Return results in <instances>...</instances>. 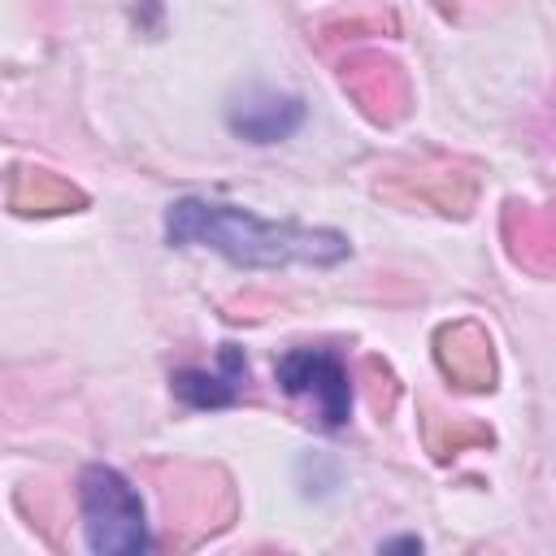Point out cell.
<instances>
[{
	"label": "cell",
	"instance_id": "cell-1",
	"mask_svg": "<svg viewBox=\"0 0 556 556\" xmlns=\"http://www.w3.org/2000/svg\"><path fill=\"white\" fill-rule=\"evenodd\" d=\"M165 239L174 248H213L235 265L248 269H278V265H339L352 243L326 226H295V222H261L256 213L222 200H174L165 213Z\"/></svg>",
	"mask_w": 556,
	"mask_h": 556
},
{
	"label": "cell",
	"instance_id": "cell-2",
	"mask_svg": "<svg viewBox=\"0 0 556 556\" xmlns=\"http://www.w3.org/2000/svg\"><path fill=\"white\" fill-rule=\"evenodd\" d=\"M78 508H83V534L87 547L109 552H143L152 543L143 500L139 491L113 469V465H87L78 473Z\"/></svg>",
	"mask_w": 556,
	"mask_h": 556
},
{
	"label": "cell",
	"instance_id": "cell-3",
	"mask_svg": "<svg viewBox=\"0 0 556 556\" xmlns=\"http://www.w3.org/2000/svg\"><path fill=\"white\" fill-rule=\"evenodd\" d=\"M278 387L291 400H304L321 430H339L352 417V374L348 361L330 348H287L274 365Z\"/></svg>",
	"mask_w": 556,
	"mask_h": 556
},
{
	"label": "cell",
	"instance_id": "cell-4",
	"mask_svg": "<svg viewBox=\"0 0 556 556\" xmlns=\"http://www.w3.org/2000/svg\"><path fill=\"white\" fill-rule=\"evenodd\" d=\"M343 87L356 96V104L374 122H395L408 109V83L400 65L387 56H352L343 65Z\"/></svg>",
	"mask_w": 556,
	"mask_h": 556
},
{
	"label": "cell",
	"instance_id": "cell-5",
	"mask_svg": "<svg viewBox=\"0 0 556 556\" xmlns=\"http://www.w3.org/2000/svg\"><path fill=\"white\" fill-rule=\"evenodd\" d=\"M226 117H230V130L243 135L248 143H278L304 122V100L269 87H252L230 104Z\"/></svg>",
	"mask_w": 556,
	"mask_h": 556
},
{
	"label": "cell",
	"instance_id": "cell-6",
	"mask_svg": "<svg viewBox=\"0 0 556 556\" xmlns=\"http://www.w3.org/2000/svg\"><path fill=\"white\" fill-rule=\"evenodd\" d=\"M434 356L443 365V374L465 387V391H482L491 387L495 378V361H491V339L478 321H456V326H443L439 339H434Z\"/></svg>",
	"mask_w": 556,
	"mask_h": 556
},
{
	"label": "cell",
	"instance_id": "cell-7",
	"mask_svg": "<svg viewBox=\"0 0 556 556\" xmlns=\"http://www.w3.org/2000/svg\"><path fill=\"white\" fill-rule=\"evenodd\" d=\"M169 382L174 395L191 408H226L248 391V361L235 343H222L217 369H178Z\"/></svg>",
	"mask_w": 556,
	"mask_h": 556
},
{
	"label": "cell",
	"instance_id": "cell-8",
	"mask_svg": "<svg viewBox=\"0 0 556 556\" xmlns=\"http://www.w3.org/2000/svg\"><path fill=\"white\" fill-rule=\"evenodd\" d=\"M9 204L13 213H65L83 204V191L48 169H17L9 182Z\"/></svg>",
	"mask_w": 556,
	"mask_h": 556
},
{
	"label": "cell",
	"instance_id": "cell-9",
	"mask_svg": "<svg viewBox=\"0 0 556 556\" xmlns=\"http://www.w3.org/2000/svg\"><path fill=\"white\" fill-rule=\"evenodd\" d=\"M508 239L513 256L530 269H556V213H530L513 208L508 213Z\"/></svg>",
	"mask_w": 556,
	"mask_h": 556
}]
</instances>
